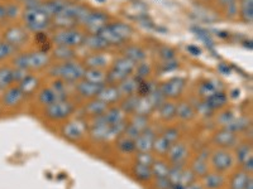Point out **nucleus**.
<instances>
[{
	"label": "nucleus",
	"mask_w": 253,
	"mask_h": 189,
	"mask_svg": "<svg viewBox=\"0 0 253 189\" xmlns=\"http://www.w3.org/2000/svg\"><path fill=\"white\" fill-rule=\"evenodd\" d=\"M85 66L83 63L75 62V61H67V62H62L60 64L52 67L49 69L51 76H55L58 80L63 81V82H76L84 78L85 75Z\"/></svg>",
	"instance_id": "1"
},
{
	"label": "nucleus",
	"mask_w": 253,
	"mask_h": 189,
	"mask_svg": "<svg viewBox=\"0 0 253 189\" xmlns=\"http://www.w3.org/2000/svg\"><path fill=\"white\" fill-rule=\"evenodd\" d=\"M51 63V57H49L48 52L38 51V52H29V53H23V55H18L13 60L14 68L19 69H42L47 67Z\"/></svg>",
	"instance_id": "2"
},
{
	"label": "nucleus",
	"mask_w": 253,
	"mask_h": 189,
	"mask_svg": "<svg viewBox=\"0 0 253 189\" xmlns=\"http://www.w3.org/2000/svg\"><path fill=\"white\" fill-rule=\"evenodd\" d=\"M98 34L109 46H121L132 37L133 31L129 26L124 23H108Z\"/></svg>",
	"instance_id": "3"
},
{
	"label": "nucleus",
	"mask_w": 253,
	"mask_h": 189,
	"mask_svg": "<svg viewBox=\"0 0 253 189\" xmlns=\"http://www.w3.org/2000/svg\"><path fill=\"white\" fill-rule=\"evenodd\" d=\"M23 20L26 27L32 32L36 33H43L49 26H51L52 18L44 12L42 4L36 8H28L23 13Z\"/></svg>",
	"instance_id": "4"
},
{
	"label": "nucleus",
	"mask_w": 253,
	"mask_h": 189,
	"mask_svg": "<svg viewBox=\"0 0 253 189\" xmlns=\"http://www.w3.org/2000/svg\"><path fill=\"white\" fill-rule=\"evenodd\" d=\"M135 66L137 64L134 62H132V61L126 57L115 60L110 71L107 73V83H110V85L117 83L118 85L119 82H122V81L132 75L133 72L135 71Z\"/></svg>",
	"instance_id": "5"
},
{
	"label": "nucleus",
	"mask_w": 253,
	"mask_h": 189,
	"mask_svg": "<svg viewBox=\"0 0 253 189\" xmlns=\"http://www.w3.org/2000/svg\"><path fill=\"white\" fill-rule=\"evenodd\" d=\"M84 40H85V34L75 28L58 29L55 34L52 35V42L56 46L71 47V48L83 46Z\"/></svg>",
	"instance_id": "6"
},
{
	"label": "nucleus",
	"mask_w": 253,
	"mask_h": 189,
	"mask_svg": "<svg viewBox=\"0 0 253 189\" xmlns=\"http://www.w3.org/2000/svg\"><path fill=\"white\" fill-rule=\"evenodd\" d=\"M75 111V105L69 100L57 101L53 102L44 109V115L46 118L53 121L65 120L69 116H71L72 112Z\"/></svg>",
	"instance_id": "7"
},
{
	"label": "nucleus",
	"mask_w": 253,
	"mask_h": 189,
	"mask_svg": "<svg viewBox=\"0 0 253 189\" xmlns=\"http://www.w3.org/2000/svg\"><path fill=\"white\" fill-rule=\"evenodd\" d=\"M211 164L216 172H227L233 166L234 158L228 149H218L211 154Z\"/></svg>",
	"instance_id": "8"
},
{
	"label": "nucleus",
	"mask_w": 253,
	"mask_h": 189,
	"mask_svg": "<svg viewBox=\"0 0 253 189\" xmlns=\"http://www.w3.org/2000/svg\"><path fill=\"white\" fill-rule=\"evenodd\" d=\"M165 98H177L185 89V80L181 77H173L164 82L158 87Z\"/></svg>",
	"instance_id": "9"
},
{
	"label": "nucleus",
	"mask_w": 253,
	"mask_h": 189,
	"mask_svg": "<svg viewBox=\"0 0 253 189\" xmlns=\"http://www.w3.org/2000/svg\"><path fill=\"white\" fill-rule=\"evenodd\" d=\"M27 40H28V33L26 29L19 26H13L4 32V42L14 47L15 49L24 46Z\"/></svg>",
	"instance_id": "10"
},
{
	"label": "nucleus",
	"mask_w": 253,
	"mask_h": 189,
	"mask_svg": "<svg viewBox=\"0 0 253 189\" xmlns=\"http://www.w3.org/2000/svg\"><path fill=\"white\" fill-rule=\"evenodd\" d=\"M83 24L90 32V34H98L99 32L108 24V17L104 13L90 10L84 19Z\"/></svg>",
	"instance_id": "11"
},
{
	"label": "nucleus",
	"mask_w": 253,
	"mask_h": 189,
	"mask_svg": "<svg viewBox=\"0 0 253 189\" xmlns=\"http://www.w3.org/2000/svg\"><path fill=\"white\" fill-rule=\"evenodd\" d=\"M85 132H86V123L83 120L70 121L62 127V135L70 141L80 140L84 138Z\"/></svg>",
	"instance_id": "12"
},
{
	"label": "nucleus",
	"mask_w": 253,
	"mask_h": 189,
	"mask_svg": "<svg viewBox=\"0 0 253 189\" xmlns=\"http://www.w3.org/2000/svg\"><path fill=\"white\" fill-rule=\"evenodd\" d=\"M213 141L220 149H228V148H233V146L237 145V143H238V136H237L236 132L223 127L218 132H215Z\"/></svg>",
	"instance_id": "13"
},
{
	"label": "nucleus",
	"mask_w": 253,
	"mask_h": 189,
	"mask_svg": "<svg viewBox=\"0 0 253 189\" xmlns=\"http://www.w3.org/2000/svg\"><path fill=\"white\" fill-rule=\"evenodd\" d=\"M156 139L155 130L151 129L150 126L144 129L143 131L139 134V136L135 139V150L138 152H151L152 150L153 143Z\"/></svg>",
	"instance_id": "14"
},
{
	"label": "nucleus",
	"mask_w": 253,
	"mask_h": 189,
	"mask_svg": "<svg viewBox=\"0 0 253 189\" xmlns=\"http://www.w3.org/2000/svg\"><path fill=\"white\" fill-rule=\"evenodd\" d=\"M104 86H105V85L92 83L83 78V80L79 81L78 85H76V91H78L79 94L84 98H95Z\"/></svg>",
	"instance_id": "15"
},
{
	"label": "nucleus",
	"mask_w": 253,
	"mask_h": 189,
	"mask_svg": "<svg viewBox=\"0 0 253 189\" xmlns=\"http://www.w3.org/2000/svg\"><path fill=\"white\" fill-rule=\"evenodd\" d=\"M26 98L24 94L22 92V90L19 87L10 86L9 89H6L3 94V97H1V101H3V105L5 107H15L18 106L19 103H22V101Z\"/></svg>",
	"instance_id": "16"
},
{
	"label": "nucleus",
	"mask_w": 253,
	"mask_h": 189,
	"mask_svg": "<svg viewBox=\"0 0 253 189\" xmlns=\"http://www.w3.org/2000/svg\"><path fill=\"white\" fill-rule=\"evenodd\" d=\"M209 150L204 149L199 153V155L196 157L195 160L193 161V165H191V170H193L194 174L196 177H204L205 174L209 170V166H208V159H209Z\"/></svg>",
	"instance_id": "17"
},
{
	"label": "nucleus",
	"mask_w": 253,
	"mask_h": 189,
	"mask_svg": "<svg viewBox=\"0 0 253 189\" xmlns=\"http://www.w3.org/2000/svg\"><path fill=\"white\" fill-rule=\"evenodd\" d=\"M187 148L182 143H175L171 145L170 150L167 153L169 159L172 164H184L187 158Z\"/></svg>",
	"instance_id": "18"
},
{
	"label": "nucleus",
	"mask_w": 253,
	"mask_h": 189,
	"mask_svg": "<svg viewBox=\"0 0 253 189\" xmlns=\"http://www.w3.org/2000/svg\"><path fill=\"white\" fill-rule=\"evenodd\" d=\"M96 97L108 103V105H113V103L118 102L121 100L122 94L119 92L118 87L114 86V85H109V86H104Z\"/></svg>",
	"instance_id": "19"
},
{
	"label": "nucleus",
	"mask_w": 253,
	"mask_h": 189,
	"mask_svg": "<svg viewBox=\"0 0 253 189\" xmlns=\"http://www.w3.org/2000/svg\"><path fill=\"white\" fill-rule=\"evenodd\" d=\"M141 80L137 78L135 76L130 75L129 77H126L122 82L118 83V90L122 94V96H130V94H135L138 91V86Z\"/></svg>",
	"instance_id": "20"
},
{
	"label": "nucleus",
	"mask_w": 253,
	"mask_h": 189,
	"mask_svg": "<svg viewBox=\"0 0 253 189\" xmlns=\"http://www.w3.org/2000/svg\"><path fill=\"white\" fill-rule=\"evenodd\" d=\"M108 107H109V105H108V103H105L104 101L99 100L98 97H95V98H92L89 103H86V106L84 107V111H85V114H86L87 116H91V118L94 119V118H96V116H100V115H103L104 112L107 111Z\"/></svg>",
	"instance_id": "21"
},
{
	"label": "nucleus",
	"mask_w": 253,
	"mask_h": 189,
	"mask_svg": "<svg viewBox=\"0 0 253 189\" xmlns=\"http://www.w3.org/2000/svg\"><path fill=\"white\" fill-rule=\"evenodd\" d=\"M203 183H204L203 187H204L205 189H219L224 186L225 178L220 172H208L207 174L203 177Z\"/></svg>",
	"instance_id": "22"
},
{
	"label": "nucleus",
	"mask_w": 253,
	"mask_h": 189,
	"mask_svg": "<svg viewBox=\"0 0 253 189\" xmlns=\"http://www.w3.org/2000/svg\"><path fill=\"white\" fill-rule=\"evenodd\" d=\"M109 63V60L105 55L100 53V52H96V53H92V55L87 56L84 61V66L85 68H96L101 69L107 66Z\"/></svg>",
	"instance_id": "23"
},
{
	"label": "nucleus",
	"mask_w": 253,
	"mask_h": 189,
	"mask_svg": "<svg viewBox=\"0 0 253 189\" xmlns=\"http://www.w3.org/2000/svg\"><path fill=\"white\" fill-rule=\"evenodd\" d=\"M84 46L91 49L92 52H103L109 47V44L103 39L99 34H89L85 35V40H84Z\"/></svg>",
	"instance_id": "24"
},
{
	"label": "nucleus",
	"mask_w": 253,
	"mask_h": 189,
	"mask_svg": "<svg viewBox=\"0 0 253 189\" xmlns=\"http://www.w3.org/2000/svg\"><path fill=\"white\" fill-rule=\"evenodd\" d=\"M63 100H67V98L61 96V94H58V92H56L52 87L43 89L40 92V94H38V101H40L42 105H44V106H48V105H51V103L57 102V101H63Z\"/></svg>",
	"instance_id": "25"
},
{
	"label": "nucleus",
	"mask_w": 253,
	"mask_h": 189,
	"mask_svg": "<svg viewBox=\"0 0 253 189\" xmlns=\"http://www.w3.org/2000/svg\"><path fill=\"white\" fill-rule=\"evenodd\" d=\"M219 91H223L220 83L211 80L204 81V82L200 85V87H199V96H200L203 100H207V98H209L210 96H213L214 94H216V92Z\"/></svg>",
	"instance_id": "26"
},
{
	"label": "nucleus",
	"mask_w": 253,
	"mask_h": 189,
	"mask_svg": "<svg viewBox=\"0 0 253 189\" xmlns=\"http://www.w3.org/2000/svg\"><path fill=\"white\" fill-rule=\"evenodd\" d=\"M123 57L128 58L137 64L143 62L146 58V52L139 46H126L123 51Z\"/></svg>",
	"instance_id": "27"
},
{
	"label": "nucleus",
	"mask_w": 253,
	"mask_h": 189,
	"mask_svg": "<svg viewBox=\"0 0 253 189\" xmlns=\"http://www.w3.org/2000/svg\"><path fill=\"white\" fill-rule=\"evenodd\" d=\"M195 112L194 106L189 102H180L178 105H176V118L182 121L193 120Z\"/></svg>",
	"instance_id": "28"
},
{
	"label": "nucleus",
	"mask_w": 253,
	"mask_h": 189,
	"mask_svg": "<svg viewBox=\"0 0 253 189\" xmlns=\"http://www.w3.org/2000/svg\"><path fill=\"white\" fill-rule=\"evenodd\" d=\"M158 114H160V118L165 121H171L176 118V103H173L172 101H166L157 107Z\"/></svg>",
	"instance_id": "29"
},
{
	"label": "nucleus",
	"mask_w": 253,
	"mask_h": 189,
	"mask_svg": "<svg viewBox=\"0 0 253 189\" xmlns=\"http://www.w3.org/2000/svg\"><path fill=\"white\" fill-rule=\"evenodd\" d=\"M101 118L109 125H114V124L126 120L124 119V112L122 111L121 107H108L107 111L101 115Z\"/></svg>",
	"instance_id": "30"
},
{
	"label": "nucleus",
	"mask_w": 253,
	"mask_h": 189,
	"mask_svg": "<svg viewBox=\"0 0 253 189\" xmlns=\"http://www.w3.org/2000/svg\"><path fill=\"white\" fill-rule=\"evenodd\" d=\"M38 85H40V80H38L36 76L28 75L26 78H23V80L20 81L19 86L18 87L22 90V92L24 94V96H29V94H32L33 92L36 91V89L38 87Z\"/></svg>",
	"instance_id": "31"
},
{
	"label": "nucleus",
	"mask_w": 253,
	"mask_h": 189,
	"mask_svg": "<svg viewBox=\"0 0 253 189\" xmlns=\"http://www.w3.org/2000/svg\"><path fill=\"white\" fill-rule=\"evenodd\" d=\"M84 80L92 83H98V85H105L107 83V73H104L101 69L86 68L85 75H84Z\"/></svg>",
	"instance_id": "32"
},
{
	"label": "nucleus",
	"mask_w": 253,
	"mask_h": 189,
	"mask_svg": "<svg viewBox=\"0 0 253 189\" xmlns=\"http://www.w3.org/2000/svg\"><path fill=\"white\" fill-rule=\"evenodd\" d=\"M133 174L139 182H148L153 177L151 165H144V164L139 163H135L133 166Z\"/></svg>",
	"instance_id": "33"
},
{
	"label": "nucleus",
	"mask_w": 253,
	"mask_h": 189,
	"mask_svg": "<svg viewBox=\"0 0 253 189\" xmlns=\"http://www.w3.org/2000/svg\"><path fill=\"white\" fill-rule=\"evenodd\" d=\"M239 14L243 22L252 24L253 22V0H241L239 4Z\"/></svg>",
	"instance_id": "34"
},
{
	"label": "nucleus",
	"mask_w": 253,
	"mask_h": 189,
	"mask_svg": "<svg viewBox=\"0 0 253 189\" xmlns=\"http://www.w3.org/2000/svg\"><path fill=\"white\" fill-rule=\"evenodd\" d=\"M53 56L55 58H57L58 61H62V62H67V61H74L76 56L75 49L71 48V47H63V46H56V48L53 49Z\"/></svg>",
	"instance_id": "35"
},
{
	"label": "nucleus",
	"mask_w": 253,
	"mask_h": 189,
	"mask_svg": "<svg viewBox=\"0 0 253 189\" xmlns=\"http://www.w3.org/2000/svg\"><path fill=\"white\" fill-rule=\"evenodd\" d=\"M205 101H207L208 105L215 111V110L221 109V107H224L225 105H227L228 96L223 91H219L216 92V94H214L213 96H210V97L207 98Z\"/></svg>",
	"instance_id": "36"
},
{
	"label": "nucleus",
	"mask_w": 253,
	"mask_h": 189,
	"mask_svg": "<svg viewBox=\"0 0 253 189\" xmlns=\"http://www.w3.org/2000/svg\"><path fill=\"white\" fill-rule=\"evenodd\" d=\"M139 96L137 94H130V96H126L123 101H122L121 109L124 114H135V110L138 106Z\"/></svg>",
	"instance_id": "37"
},
{
	"label": "nucleus",
	"mask_w": 253,
	"mask_h": 189,
	"mask_svg": "<svg viewBox=\"0 0 253 189\" xmlns=\"http://www.w3.org/2000/svg\"><path fill=\"white\" fill-rule=\"evenodd\" d=\"M14 82L13 80V68L10 67H1L0 68V91H5L12 86Z\"/></svg>",
	"instance_id": "38"
},
{
	"label": "nucleus",
	"mask_w": 253,
	"mask_h": 189,
	"mask_svg": "<svg viewBox=\"0 0 253 189\" xmlns=\"http://www.w3.org/2000/svg\"><path fill=\"white\" fill-rule=\"evenodd\" d=\"M117 148L123 154H130V153L135 152V141L126 135H122L117 140Z\"/></svg>",
	"instance_id": "39"
},
{
	"label": "nucleus",
	"mask_w": 253,
	"mask_h": 189,
	"mask_svg": "<svg viewBox=\"0 0 253 189\" xmlns=\"http://www.w3.org/2000/svg\"><path fill=\"white\" fill-rule=\"evenodd\" d=\"M151 169H152V175L156 179H161V178L169 177L170 166L162 160H155L152 163V165H151Z\"/></svg>",
	"instance_id": "40"
},
{
	"label": "nucleus",
	"mask_w": 253,
	"mask_h": 189,
	"mask_svg": "<svg viewBox=\"0 0 253 189\" xmlns=\"http://www.w3.org/2000/svg\"><path fill=\"white\" fill-rule=\"evenodd\" d=\"M171 145H172V144L161 135V136H158V138L156 136L155 143H153V146H152V150L155 153H157L158 155H167Z\"/></svg>",
	"instance_id": "41"
},
{
	"label": "nucleus",
	"mask_w": 253,
	"mask_h": 189,
	"mask_svg": "<svg viewBox=\"0 0 253 189\" xmlns=\"http://www.w3.org/2000/svg\"><path fill=\"white\" fill-rule=\"evenodd\" d=\"M251 174L246 173L245 170L243 172H238L232 177L230 179V189H243L245 188L246 183H247L248 178H250Z\"/></svg>",
	"instance_id": "42"
},
{
	"label": "nucleus",
	"mask_w": 253,
	"mask_h": 189,
	"mask_svg": "<svg viewBox=\"0 0 253 189\" xmlns=\"http://www.w3.org/2000/svg\"><path fill=\"white\" fill-rule=\"evenodd\" d=\"M236 155H237V159L241 164L245 163L246 160H248L250 158L252 157V145L251 143H246V144H241L238 145L236 150Z\"/></svg>",
	"instance_id": "43"
},
{
	"label": "nucleus",
	"mask_w": 253,
	"mask_h": 189,
	"mask_svg": "<svg viewBox=\"0 0 253 189\" xmlns=\"http://www.w3.org/2000/svg\"><path fill=\"white\" fill-rule=\"evenodd\" d=\"M248 127V119L247 118H234L233 120L230 121L228 125L224 126V129L230 130V131L233 132H239L243 131Z\"/></svg>",
	"instance_id": "44"
},
{
	"label": "nucleus",
	"mask_w": 253,
	"mask_h": 189,
	"mask_svg": "<svg viewBox=\"0 0 253 189\" xmlns=\"http://www.w3.org/2000/svg\"><path fill=\"white\" fill-rule=\"evenodd\" d=\"M129 124L133 127H135V129L138 130V131L142 132L144 129L148 127V116H146V115L134 114V116H133L132 121H130Z\"/></svg>",
	"instance_id": "45"
},
{
	"label": "nucleus",
	"mask_w": 253,
	"mask_h": 189,
	"mask_svg": "<svg viewBox=\"0 0 253 189\" xmlns=\"http://www.w3.org/2000/svg\"><path fill=\"white\" fill-rule=\"evenodd\" d=\"M17 52L14 47H12L6 42H0V61H4L13 56Z\"/></svg>",
	"instance_id": "46"
},
{
	"label": "nucleus",
	"mask_w": 253,
	"mask_h": 189,
	"mask_svg": "<svg viewBox=\"0 0 253 189\" xmlns=\"http://www.w3.org/2000/svg\"><path fill=\"white\" fill-rule=\"evenodd\" d=\"M196 181V175L194 174L191 169H185L182 170L181 178H180V183L184 187H189L190 184H193Z\"/></svg>",
	"instance_id": "47"
},
{
	"label": "nucleus",
	"mask_w": 253,
	"mask_h": 189,
	"mask_svg": "<svg viewBox=\"0 0 253 189\" xmlns=\"http://www.w3.org/2000/svg\"><path fill=\"white\" fill-rule=\"evenodd\" d=\"M153 161H155V158L151 155L150 152H138L135 158V163L144 164V165H152Z\"/></svg>",
	"instance_id": "48"
},
{
	"label": "nucleus",
	"mask_w": 253,
	"mask_h": 189,
	"mask_svg": "<svg viewBox=\"0 0 253 189\" xmlns=\"http://www.w3.org/2000/svg\"><path fill=\"white\" fill-rule=\"evenodd\" d=\"M135 69H137V75H134L135 77L139 78V80H147L148 75L151 73V67L148 63H141L138 66H135Z\"/></svg>",
	"instance_id": "49"
},
{
	"label": "nucleus",
	"mask_w": 253,
	"mask_h": 189,
	"mask_svg": "<svg viewBox=\"0 0 253 189\" xmlns=\"http://www.w3.org/2000/svg\"><path fill=\"white\" fill-rule=\"evenodd\" d=\"M194 109H195V111H198L199 115H202L204 118H209V116H211L214 112V110L208 105L205 100H203L202 102L199 103L196 107H194Z\"/></svg>",
	"instance_id": "50"
},
{
	"label": "nucleus",
	"mask_w": 253,
	"mask_h": 189,
	"mask_svg": "<svg viewBox=\"0 0 253 189\" xmlns=\"http://www.w3.org/2000/svg\"><path fill=\"white\" fill-rule=\"evenodd\" d=\"M162 136H164V138H166L171 144H175V143H177L178 138H180V131H178L176 127H169L167 130H165V132L162 134Z\"/></svg>",
	"instance_id": "51"
},
{
	"label": "nucleus",
	"mask_w": 253,
	"mask_h": 189,
	"mask_svg": "<svg viewBox=\"0 0 253 189\" xmlns=\"http://www.w3.org/2000/svg\"><path fill=\"white\" fill-rule=\"evenodd\" d=\"M28 75V71H26V69L13 68V80H14V82L19 83L20 81L23 80V78H26Z\"/></svg>",
	"instance_id": "52"
},
{
	"label": "nucleus",
	"mask_w": 253,
	"mask_h": 189,
	"mask_svg": "<svg viewBox=\"0 0 253 189\" xmlns=\"http://www.w3.org/2000/svg\"><path fill=\"white\" fill-rule=\"evenodd\" d=\"M19 13V8L14 4H9V5H5V18H15Z\"/></svg>",
	"instance_id": "53"
},
{
	"label": "nucleus",
	"mask_w": 253,
	"mask_h": 189,
	"mask_svg": "<svg viewBox=\"0 0 253 189\" xmlns=\"http://www.w3.org/2000/svg\"><path fill=\"white\" fill-rule=\"evenodd\" d=\"M234 119V115L232 114V112H223V114L220 115V116H219V123L221 124V125L223 126H225V125H228V124L230 123V121L233 120Z\"/></svg>",
	"instance_id": "54"
},
{
	"label": "nucleus",
	"mask_w": 253,
	"mask_h": 189,
	"mask_svg": "<svg viewBox=\"0 0 253 189\" xmlns=\"http://www.w3.org/2000/svg\"><path fill=\"white\" fill-rule=\"evenodd\" d=\"M156 188L157 189H169L171 188V183L169 178H161V179H156Z\"/></svg>",
	"instance_id": "55"
},
{
	"label": "nucleus",
	"mask_w": 253,
	"mask_h": 189,
	"mask_svg": "<svg viewBox=\"0 0 253 189\" xmlns=\"http://www.w3.org/2000/svg\"><path fill=\"white\" fill-rule=\"evenodd\" d=\"M161 56L165 60L170 61L175 57V52H173V49H171L170 47H164V48L161 49Z\"/></svg>",
	"instance_id": "56"
},
{
	"label": "nucleus",
	"mask_w": 253,
	"mask_h": 189,
	"mask_svg": "<svg viewBox=\"0 0 253 189\" xmlns=\"http://www.w3.org/2000/svg\"><path fill=\"white\" fill-rule=\"evenodd\" d=\"M243 165V169H245L246 173H248V174H252L253 172V158H250L248 160H246L245 163L242 164Z\"/></svg>",
	"instance_id": "57"
},
{
	"label": "nucleus",
	"mask_w": 253,
	"mask_h": 189,
	"mask_svg": "<svg viewBox=\"0 0 253 189\" xmlns=\"http://www.w3.org/2000/svg\"><path fill=\"white\" fill-rule=\"evenodd\" d=\"M186 189H205V188L203 187V184H199V183H195V182H194L193 184H190L189 187H186Z\"/></svg>",
	"instance_id": "58"
},
{
	"label": "nucleus",
	"mask_w": 253,
	"mask_h": 189,
	"mask_svg": "<svg viewBox=\"0 0 253 189\" xmlns=\"http://www.w3.org/2000/svg\"><path fill=\"white\" fill-rule=\"evenodd\" d=\"M243 189H253V178L251 177V175H250V178H248L247 183H246L245 188Z\"/></svg>",
	"instance_id": "59"
},
{
	"label": "nucleus",
	"mask_w": 253,
	"mask_h": 189,
	"mask_svg": "<svg viewBox=\"0 0 253 189\" xmlns=\"http://www.w3.org/2000/svg\"><path fill=\"white\" fill-rule=\"evenodd\" d=\"M5 19V5L0 4V20Z\"/></svg>",
	"instance_id": "60"
},
{
	"label": "nucleus",
	"mask_w": 253,
	"mask_h": 189,
	"mask_svg": "<svg viewBox=\"0 0 253 189\" xmlns=\"http://www.w3.org/2000/svg\"><path fill=\"white\" fill-rule=\"evenodd\" d=\"M234 1H236V0H219V3L221 4V5H229V4H232V3H234Z\"/></svg>",
	"instance_id": "61"
},
{
	"label": "nucleus",
	"mask_w": 253,
	"mask_h": 189,
	"mask_svg": "<svg viewBox=\"0 0 253 189\" xmlns=\"http://www.w3.org/2000/svg\"><path fill=\"white\" fill-rule=\"evenodd\" d=\"M0 42H1V39H0Z\"/></svg>",
	"instance_id": "62"
},
{
	"label": "nucleus",
	"mask_w": 253,
	"mask_h": 189,
	"mask_svg": "<svg viewBox=\"0 0 253 189\" xmlns=\"http://www.w3.org/2000/svg\"><path fill=\"white\" fill-rule=\"evenodd\" d=\"M169 189H171V188H169Z\"/></svg>",
	"instance_id": "63"
}]
</instances>
